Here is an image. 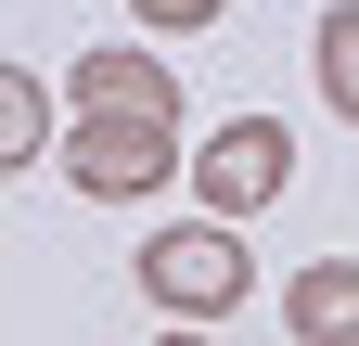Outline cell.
<instances>
[{
  "label": "cell",
  "mask_w": 359,
  "mask_h": 346,
  "mask_svg": "<svg viewBox=\"0 0 359 346\" xmlns=\"http://www.w3.org/2000/svg\"><path fill=\"white\" fill-rule=\"evenodd\" d=\"M167 346H218V333H193V321H180V333H167Z\"/></svg>",
  "instance_id": "obj_9"
},
{
  "label": "cell",
  "mask_w": 359,
  "mask_h": 346,
  "mask_svg": "<svg viewBox=\"0 0 359 346\" xmlns=\"http://www.w3.org/2000/svg\"><path fill=\"white\" fill-rule=\"evenodd\" d=\"M65 167H77V193L142 205V193H167L193 154H180V128H167V116H77V128H65Z\"/></svg>",
  "instance_id": "obj_3"
},
{
  "label": "cell",
  "mask_w": 359,
  "mask_h": 346,
  "mask_svg": "<svg viewBox=\"0 0 359 346\" xmlns=\"http://www.w3.org/2000/svg\"><path fill=\"white\" fill-rule=\"evenodd\" d=\"M128 13H142V26H167V39H193V26H218V13H231V0H128Z\"/></svg>",
  "instance_id": "obj_8"
},
{
  "label": "cell",
  "mask_w": 359,
  "mask_h": 346,
  "mask_svg": "<svg viewBox=\"0 0 359 346\" xmlns=\"http://www.w3.org/2000/svg\"><path fill=\"white\" fill-rule=\"evenodd\" d=\"M244 282H257V256H244V231H218V219H180V231H154L142 244V295L167 321H231L244 308Z\"/></svg>",
  "instance_id": "obj_2"
},
{
  "label": "cell",
  "mask_w": 359,
  "mask_h": 346,
  "mask_svg": "<svg viewBox=\"0 0 359 346\" xmlns=\"http://www.w3.org/2000/svg\"><path fill=\"white\" fill-rule=\"evenodd\" d=\"M283 333L295 346H359V256H308L283 282Z\"/></svg>",
  "instance_id": "obj_5"
},
{
  "label": "cell",
  "mask_w": 359,
  "mask_h": 346,
  "mask_svg": "<svg viewBox=\"0 0 359 346\" xmlns=\"http://www.w3.org/2000/svg\"><path fill=\"white\" fill-rule=\"evenodd\" d=\"M65 116H167V128H180V77H167L154 52H128V39H103V52H77Z\"/></svg>",
  "instance_id": "obj_4"
},
{
  "label": "cell",
  "mask_w": 359,
  "mask_h": 346,
  "mask_svg": "<svg viewBox=\"0 0 359 346\" xmlns=\"http://www.w3.org/2000/svg\"><path fill=\"white\" fill-rule=\"evenodd\" d=\"M321 103L359 128V0H334V13H321Z\"/></svg>",
  "instance_id": "obj_7"
},
{
  "label": "cell",
  "mask_w": 359,
  "mask_h": 346,
  "mask_svg": "<svg viewBox=\"0 0 359 346\" xmlns=\"http://www.w3.org/2000/svg\"><path fill=\"white\" fill-rule=\"evenodd\" d=\"M180 180H193V205L231 231V219H269V205L295 193V141H283V116H218Z\"/></svg>",
  "instance_id": "obj_1"
},
{
  "label": "cell",
  "mask_w": 359,
  "mask_h": 346,
  "mask_svg": "<svg viewBox=\"0 0 359 346\" xmlns=\"http://www.w3.org/2000/svg\"><path fill=\"white\" fill-rule=\"evenodd\" d=\"M52 154V90L26 64H0V167H39Z\"/></svg>",
  "instance_id": "obj_6"
}]
</instances>
